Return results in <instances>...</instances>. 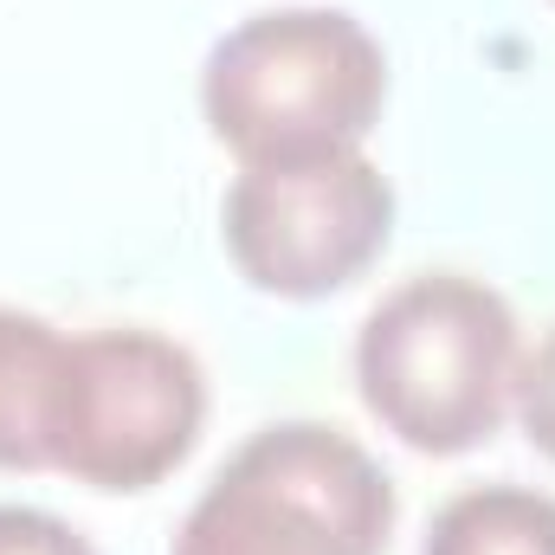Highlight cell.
<instances>
[{
    "label": "cell",
    "mask_w": 555,
    "mask_h": 555,
    "mask_svg": "<svg viewBox=\"0 0 555 555\" xmlns=\"http://www.w3.org/2000/svg\"><path fill=\"white\" fill-rule=\"evenodd\" d=\"M388 104V52L343 7H284L233 26L201 72L207 130L240 168H297L362 149Z\"/></svg>",
    "instance_id": "6da1fadb"
},
{
    "label": "cell",
    "mask_w": 555,
    "mask_h": 555,
    "mask_svg": "<svg viewBox=\"0 0 555 555\" xmlns=\"http://www.w3.org/2000/svg\"><path fill=\"white\" fill-rule=\"evenodd\" d=\"M517 369L524 343L511 304L465 272L395 284L356 336V382L369 414L433 459H459L504 426Z\"/></svg>",
    "instance_id": "7a4b0ae2"
},
{
    "label": "cell",
    "mask_w": 555,
    "mask_h": 555,
    "mask_svg": "<svg viewBox=\"0 0 555 555\" xmlns=\"http://www.w3.org/2000/svg\"><path fill=\"white\" fill-rule=\"evenodd\" d=\"M395 537L388 472L336 426L253 433L175 530V555H382Z\"/></svg>",
    "instance_id": "3957f363"
},
{
    "label": "cell",
    "mask_w": 555,
    "mask_h": 555,
    "mask_svg": "<svg viewBox=\"0 0 555 555\" xmlns=\"http://www.w3.org/2000/svg\"><path fill=\"white\" fill-rule=\"evenodd\" d=\"M207 375L162 330H85L65 349L52 472L91 491H149L201 439Z\"/></svg>",
    "instance_id": "277c9868"
},
{
    "label": "cell",
    "mask_w": 555,
    "mask_h": 555,
    "mask_svg": "<svg viewBox=\"0 0 555 555\" xmlns=\"http://www.w3.org/2000/svg\"><path fill=\"white\" fill-rule=\"evenodd\" d=\"M220 233L253 291L330 297L382 259L395 233V188L362 149L297 168H240Z\"/></svg>",
    "instance_id": "5b68a950"
},
{
    "label": "cell",
    "mask_w": 555,
    "mask_h": 555,
    "mask_svg": "<svg viewBox=\"0 0 555 555\" xmlns=\"http://www.w3.org/2000/svg\"><path fill=\"white\" fill-rule=\"evenodd\" d=\"M72 336L0 304V472H52V420Z\"/></svg>",
    "instance_id": "8992f818"
},
{
    "label": "cell",
    "mask_w": 555,
    "mask_h": 555,
    "mask_svg": "<svg viewBox=\"0 0 555 555\" xmlns=\"http://www.w3.org/2000/svg\"><path fill=\"white\" fill-rule=\"evenodd\" d=\"M420 555H555V498L524 485H478L459 491Z\"/></svg>",
    "instance_id": "52a82bcc"
},
{
    "label": "cell",
    "mask_w": 555,
    "mask_h": 555,
    "mask_svg": "<svg viewBox=\"0 0 555 555\" xmlns=\"http://www.w3.org/2000/svg\"><path fill=\"white\" fill-rule=\"evenodd\" d=\"M517 420H524L530 446L555 459V330L537 343V356H524V369H517Z\"/></svg>",
    "instance_id": "ba28073f"
},
{
    "label": "cell",
    "mask_w": 555,
    "mask_h": 555,
    "mask_svg": "<svg viewBox=\"0 0 555 555\" xmlns=\"http://www.w3.org/2000/svg\"><path fill=\"white\" fill-rule=\"evenodd\" d=\"M0 555H98V550L72 524H59L52 511L0 504Z\"/></svg>",
    "instance_id": "9c48e42d"
}]
</instances>
